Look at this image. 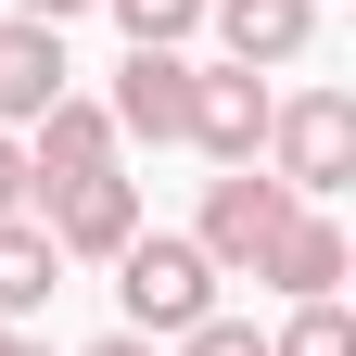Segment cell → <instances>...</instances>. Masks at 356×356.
<instances>
[{
	"label": "cell",
	"mask_w": 356,
	"mask_h": 356,
	"mask_svg": "<svg viewBox=\"0 0 356 356\" xmlns=\"http://www.w3.org/2000/svg\"><path fill=\"white\" fill-rule=\"evenodd\" d=\"M267 178H280L293 204H318L356 178V102L343 89H293V102H267Z\"/></svg>",
	"instance_id": "1"
},
{
	"label": "cell",
	"mask_w": 356,
	"mask_h": 356,
	"mask_svg": "<svg viewBox=\"0 0 356 356\" xmlns=\"http://www.w3.org/2000/svg\"><path fill=\"white\" fill-rule=\"evenodd\" d=\"M115 293H127V331H191V318H216V254L204 242H178V229H140L115 254Z\"/></svg>",
	"instance_id": "2"
},
{
	"label": "cell",
	"mask_w": 356,
	"mask_h": 356,
	"mask_svg": "<svg viewBox=\"0 0 356 356\" xmlns=\"http://www.w3.org/2000/svg\"><path fill=\"white\" fill-rule=\"evenodd\" d=\"M38 204H51V216H38V229H51V254H127V242H140V178H64V191H38Z\"/></svg>",
	"instance_id": "3"
},
{
	"label": "cell",
	"mask_w": 356,
	"mask_h": 356,
	"mask_svg": "<svg viewBox=\"0 0 356 356\" xmlns=\"http://www.w3.org/2000/svg\"><path fill=\"white\" fill-rule=\"evenodd\" d=\"M267 102H280V89H267L254 64H216V76L191 64V127H178V140H204L216 165H254L267 153Z\"/></svg>",
	"instance_id": "4"
},
{
	"label": "cell",
	"mask_w": 356,
	"mask_h": 356,
	"mask_svg": "<svg viewBox=\"0 0 356 356\" xmlns=\"http://www.w3.org/2000/svg\"><path fill=\"white\" fill-rule=\"evenodd\" d=\"M280 216H293V191H280V178H254V165H229V178H216V191H204V254L216 267H254L267 242H280Z\"/></svg>",
	"instance_id": "5"
},
{
	"label": "cell",
	"mask_w": 356,
	"mask_h": 356,
	"mask_svg": "<svg viewBox=\"0 0 356 356\" xmlns=\"http://www.w3.org/2000/svg\"><path fill=\"white\" fill-rule=\"evenodd\" d=\"M102 165H115V115L64 89V102L26 127V191H64V178H102Z\"/></svg>",
	"instance_id": "6"
},
{
	"label": "cell",
	"mask_w": 356,
	"mask_h": 356,
	"mask_svg": "<svg viewBox=\"0 0 356 356\" xmlns=\"http://www.w3.org/2000/svg\"><path fill=\"white\" fill-rule=\"evenodd\" d=\"M102 115H115V140H178V127H191V64L178 51H127Z\"/></svg>",
	"instance_id": "7"
},
{
	"label": "cell",
	"mask_w": 356,
	"mask_h": 356,
	"mask_svg": "<svg viewBox=\"0 0 356 356\" xmlns=\"http://www.w3.org/2000/svg\"><path fill=\"white\" fill-rule=\"evenodd\" d=\"M64 76H76L64 64V26H26V13L0 26V127H38L64 102Z\"/></svg>",
	"instance_id": "8"
},
{
	"label": "cell",
	"mask_w": 356,
	"mask_h": 356,
	"mask_svg": "<svg viewBox=\"0 0 356 356\" xmlns=\"http://www.w3.org/2000/svg\"><path fill=\"white\" fill-rule=\"evenodd\" d=\"M254 280H267V293H293V305H318V293H343V229H331L318 204H293V216H280V242L254 254Z\"/></svg>",
	"instance_id": "9"
},
{
	"label": "cell",
	"mask_w": 356,
	"mask_h": 356,
	"mask_svg": "<svg viewBox=\"0 0 356 356\" xmlns=\"http://www.w3.org/2000/svg\"><path fill=\"white\" fill-rule=\"evenodd\" d=\"M216 38H229V64H293L305 38H318V0H204Z\"/></svg>",
	"instance_id": "10"
},
{
	"label": "cell",
	"mask_w": 356,
	"mask_h": 356,
	"mask_svg": "<svg viewBox=\"0 0 356 356\" xmlns=\"http://www.w3.org/2000/svg\"><path fill=\"white\" fill-rule=\"evenodd\" d=\"M64 293V254L38 216H0V318H26V305H51Z\"/></svg>",
	"instance_id": "11"
},
{
	"label": "cell",
	"mask_w": 356,
	"mask_h": 356,
	"mask_svg": "<svg viewBox=\"0 0 356 356\" xmlns=\"http://www.w3.org/2000/svg\"><path fill=\"white\" fill-rule=\"evenodd\" d=\"M267 356H356V318H343V305L318 293V305H293V318L267 331Z\"/></svg>",
	"instance_id": "12"
},
{
	"label": "cell",
	"mask_w": 356,
	"mask_h": 356,
	"mask_svg": "<svg viewBox=\"0 0 356 356\" xmlns=\"http://www.w3.org/2000/svg\"><path fill=\"white\" fill-rule=\"evenodd\" d=\"M115 26H127V51H178L204 26V0H115Z\"/></svg>",
	"instance_id": "13"
},
{
	"label": "cell",
	"mask_w": 356,
	"mask_h": 356,
	"mask_svg": "<svg viewBox=\"0 0 356 356\" xmlns=\"http://www.w3.org/2000/svg\"><path fill=\"white\" fill-rule=\"evenodd\" d=\"M178 356H267V331H254V318H191Z\"/></svg>",
	"instance_id": "14"
},
{
	"label": "cell",
	"mask_w": 356,
	"mask_h": 356,
	"mask_svg": "<svg viewBox=\"0 0 356 356\" xmlns=\"http://www.w3.org/2000/svg\"><path fill=\"white\" fill-rule=\"evenodd\" d=\"M0 216H26V140L0 127Z\"/></svg>",
	"instance_id": "15"
},
{
	"label": "cell",
	"mask_w": 356,
	"mask_h": 356,
	"mask_svg": "<svg viewBox=\"0 0 356 356\" xmlns=\"http://www.w3.org/2000/svg\"><path fill=\"white\" fill-rule=\"evenodd\" d=\"M13 13H26V26H64V13H89V0H13Z\"/></svg>",
	"instance_id": "16"
},
{
	"label": "cell",
	"mask_w": 356,
	"mask_h": 356,
	"mask_svg": "<svg viewBox=\"0 0 356 356\" xmlns=\"http://www.w3.org/2000/svg\"><path fill=\"white\" fill-rule=\"evenodd\" d=\"M89 356H153V331H102V343H89Z\"/></svg>",
	"instance_id": "17"
},
{
	"label": "cell",
	"mask_w": 356,
	"mask_h": 356,
	"mask_svg": "<svg viewBox=\"0 0 356 356\" xmlns=\"http://www.w3.org/2000/svg\"><path fill=\"white\" fill-rule=\"evenodd\" d=\"M0 356H51V343H26V331H0Z\"/></svg>",
	"instance_id": "18"
},
{
	"label": "cell",
	"mask_w": 356,
	"mask_h": 356,
	"mask_svg": "<svg viewBox=\"0 0 356 356\" xmlns=\"http://www.w3.org/2000/svg\"><path fill=\"white\" fill-rule=\"evenodd\" d=\"M0 331H13V318H0Z\"/></svg>",
	"instance_id": "19"
}]
</instances>
